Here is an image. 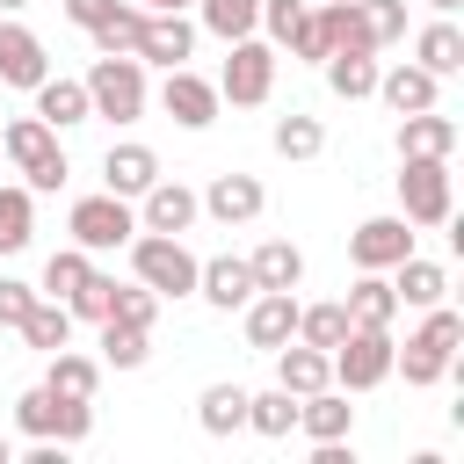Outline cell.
<instances>
[{
    "label": "cell",
    "mask_w": 464,
    "mask_h": 464,
    "mask_svg": "<svg viewBox=\"0 0 464 464\" xmlns=\"http://www.w3.org/2000/svg\"><path fill=\"white\" fill-rule=\"evenodd\" d=\"M457 341H464V319L450 304H428L420 334H406V348H392V370H406V384H442L457 362Z\"/></svg>",
    "instance_id": "6da1fadb"
},
{
    "label": "cell",
    "mask_w": 464,
    "mask_h": 464,
    "mask_svg": "<svg viewBox=\"0 0 464 464\" xmlns=\"http://www.w3.org/2000/svg\"><path fill=\"white\" fill-rule=\"evenodd\" d=\"M196 254L181 246V232H130V276L160 297H196Z\"/></svg>",
    "instance_id": "7a4b0ae2"
},
{
    "label": "cell",
    "mask_w": 464,
    "mask_h": 464,
    "mask_svg": "<svg viewBox=\"0 0 464 464\" xmlns=\"http://www.w3.org/2000/svg\"><path fill=\"white\" fill-rule=\"evenodd\" d=\"M268 94H276V44L268 36H232L225 44V72H218V102L261 109Z\"/></svg>",
    "instance_id": "3957f363"
},
{
    "label": "cell",
    "mask_w": 464,
    "mask_h": 464,
    "mask_svg": "<svg viewBox=\"0 0 464 464\" xmlns=\"http://www.w3.org/2000/svg\"><path fill=\"white\" fill-rule=\"evenodd\" d=\"M14 428L36 442V435H51V442H87V428H94V399H58L51 384H29L22 399H14Z\"/></svg>",
    "instance_id": "277c9868"
},
{
    "label": "cell",
    "mask_w": 464,
    "mask_h": 464,
    "mask_svg": "<svg viewBox=\"0 0 464 464\" xmlns=\"http://www.w3.org/2000/svg\"><path fill=\"white\" fill-rule=\"evenodd\" d=\"M80 87H87V109L109 116V123H138L145 116V65L138 58H94Z\"/></svg>",
    "instance_id": "5b68a950"
},
{
    "label": "cell",
    "mask_w": 464,
    "mask_h": 464,
    "mask_svg": "<svg viewBox=\"0 0 464 464\" xmlns=\"http://www.w3.org/2000/svg\"><path fill=\"white\" fill-rule=\"evenodd\" d=\"M65 232H72V246H87V254H116V246H130V232H138V210H130V196H80L72 210H65Z\"/></svg>",
    "instance_id": "8992f818"
},
{
    "label": "cell",
    "mask_w": 464,
    "mask_h": 464,
    "mask_svg": "<svg viewBox=\"0 0 464 464\" xmlns=\"http://www.w3.org/2000/svg\"><path fill=\"white\" fill-rule=\"evenodd\" d=\"M392 348H399L392 326H348V341L326 355V362H334V384H341V392H377V384L392 377Z\"/></svg>",
    "instance_id": "52a82bcc"
},
{
    "label": "cell",
    "mask_w": 464,
    "mask_h": 464,
    "mask_svg": "<svg viewBox=\"0 0 464 464\" xmlns=\"http://www.w3.org/2000/svg\"><path fill=\"white\" fill-rule=\"evenodd\" d=\"M450 160H399V218L406 225H450Z\"/></svg>",
    "instance_id": "ba28073f"
},
{
    "label": "cell",
    "mask_w": 464,
    "mask_h": 464,
    "mask_svg": "<svg viewBox=\"0 0 464 464\" xmlns=\"http://www.w3.org/2000/svg\"><path fill=\"white\" fill-rule=\"evenodd\" d=\"M160 109L181 123V130H210L218 123V80H203V72H188V65H167V87H160Z\"/></svg>",
    "instance_id": "9c48e42d"
},
{
    "label": "cell",
    "mask_w": 464,
    "mask_h": 464,
    "mask_svg": "<svg viewBox=\"0 0 464 464\" xmlns=\"http://www.w3.org/2000/svg\"><path fill=\"white\" fill-rule=\"evenodd\" d=\"M406 254H413V232H406V218H362V225L348 232V261H355V268H377V276H392Z\"/></svg>",
    "instance_id": "30bf717a"
},
{
    "label": "cell",
    "mask_w": 464,
    "mask_h": 464,
    "mask_svg": "<svg viewBox=\"0 0 464 464\" xmlns=\"http://www.w3.org/2000/svg\"><path fill=\"white\" fill-rule=\"evenodd\" d=\"M239 312H246V348H261V355H276L297 334V297L290 290H254Z\"/></svg>",
    "instance_id": "8fae6325"
},
{
    "label": "cell",
    "mask_w": 464,
    "mask_h": 464,
    "mask_svg": "<svg viewBox=\"0 0 464 464\" xmlns=\"http://www.w3.org/2000/svg\"><path fill=\"white\" fill-rule=\"evenodd\" d=\"M196 188L188 181H152L145 196H138V232H188L196 225Z\"/></svg>",
    "instance_id": "7c38bea8"
},
{
    "label": "cell",
    "mask_w": 464,
    "mask_h": 464,
    "mask_svg": "<svg viewBox=\"0 0 464 464\" xmlns=\"http://www.w3.org/2000/svg\"><path fill=\"white\" fill-rule=\"evenodd\" d=\"M254 290H261V283H254L246 254H218V261H203V268H196V297H203V304H218V312H239Z\"/></svg>",
    "instance_id": "4fadbf2b"
},
{
    "label": "cell",
    "mask_w": 464,
    "mask_h": 464,
    "mask_svg": "<svg viewBox=\"0 0 464 464\" xmlns=\"http://www.w3.org/2000/svg\"><path fill=\"white\" fill-rule=\"evenodd\" d=\"M196 51V22L188 14H145V36H138V65H188Z\"/></svg>",
    "instance_id": "5bb4252c"
},
{
    "label": "cell",
    "mask_w": 464,
    "mask_h": 464,
    "mask_svg": "<svg viewBox=\"0 0 464 464\" xmlns=\"http://www.w3.org/2000/svg\"><path fill=\"white\" fill-rule=\"evenodd\" d=\"M450 152H457V116H442V109L399 116V160H450Z\"/></svg>",
    "instance_id": "9a60e30c"
},
{
    "label": "cell",
    "mask_w": 464,
    "mask_h": 464,
    "mask_svg": "<svg viewBox=\"0 0 464 464\" xmlns=\"http://www.w3.org/2000/svg\"><path fill=\"white\" fill-rule=\"evenodd\" d=\"M196 203H203L218 225H254V218H261V203H268V188H261L254 174H218Z\"/></svg>",
    "instance_id": "2e32d148"
},
{
    "label": "cell",
    "mask_w": 464,
    "mask_h": 464,
    "mask_svg": "<svg viewBox=\"0 0 464 464\" xmlns=\"http://www.w3.org/2000/svg\"><path fill=\"white\" fill-rule=\"evenodd\" d=\"M44 72H51V58H44L36 29H22L14 14H0V80L7 87H36Z\"/></svg>",
    "instance_id": "e0dca14e"
},
{
    "label": "cell",
    "mask_w": 464,
    "mask_h": 464,
    "mask_svg": "<svg viewBox=\"0 0 464 464\" xmlns=\"http://www.w3.org/2000/svg\"><path fill=\"white\" fill-rule=\"evenodd\" d=\"M160 181V152L152 145H109L102 152V188L109 196H145Z\"/></svg>",
    "instance_id": "ac0fdd59"
},
{
    "label": "cell",
    "mask_w": 464,
    "mask_h": 464,
    "mask_svg": "<svg viewBox=\"0 0 464 464\" xmlns=\"http://www.w3.org/2000/svg\"><path fill=\"white\" fill-rule=\"evenodd\" d=\"M276 384H283L290 399H304V392H326V384H334V362H326V348H312V341H283V348H276Z\"/></svg>",
    "instance_id": "d6986e66"
},
{
    "label": "cell",
    "mask_w": 464,
    "mask_h": 464,
    "mask_svg": "<svg viewBox=\"0 0 464 464\" xmlns=\"http://www.w3.org/2000/svg\"><path fill=\"white\" fill-rule=\"evenodd\" d=\"M297 428H304L312 442H348V428H355V406H348V392H341V384H326V392H304V399H297Z\"/></svg>",
    "instance_id": "ffe728a7"
},
{
    "label": "cell",
    "mask_w": 464,
    "mask_h": 464,
    "mask_svg": "<svg viewBox=\"0 0 464 464\" xmlns=\"http://www.w3.org/2000/svg\"><path fill=\"white\" fill-rule=\"evenodd\" d=\"M435 94H442V80H435L428 65H392V72H377V102H384L392 116L435 109Z\"/></svg>",
    "instance_id": "44dd1931"
},
{
    "label": "cell",
    "mask_w": 464,
    "mask_h": 464,
    "mask_svg": "<svg viewBox=\"0 0 464 464\" xmlns=\"http://www.w3.org/2000/svg\"><path fill=\"white\" fill-rule=\"evenodd\" d=\"M87 36H94V58H138V36H145V7H138V0H116V7H109V14L87 29Z\"/></svg>",
    "instance_id": "7402d4cb"
},
{
    "label": "cell",
    "mask_w": 464,
    "mask_h": 464,
    "mask_svg": "<svg viewBox=\"0 0 464 464\" xmlns=\"http://www.w3.org/2000/svg\"><path fill=\"white\" fill-rule=\"evenodd\" d=\"M413 65H428L435 80H450V72H464V29L450 22V14H435L420 36H413Z\"/></svg>",
    "instance_id": "603a6c76"
},
{
    "label": "cell",
    "mask_w": 464,
    "mask_h": 464,
    "mask_svg": "<svg viewBox=\"0 0 464 464\" xmlns=\"http://www.w3.org/2000/svg\"><path fill=\"white\" fill-rule=\"evenodd\" d=\"M29 94H36V116H44L51 130H72V123H87V116H94V109H87V87H80V80H58V72H44V80H36Z\"/></svg>",
    "instance_id": "cb8c5ba5"
},
{
    "label": "cell",
    "mask_w": 464,
    "mask_h": 464,
    "mask_svg": "<svg viewBox=\"0 0 464 464\" xmlns=\"http://www.w3.org/2000/svg\"><path fill=\"white\" fill-rule=\"evenodd\" d=\"M392 276H399V283H392V290H399V304H413V312H428V304H442V297H450V268H442V261L406 254Z\"/></svg>",
    "instance_id": "d4e9b609"
},
{
    "label": "cell",
    "mask_w": 464,
    "mask_h": 464,
    "mask_svg": "<svg viewBox=\"0 0 464 464\" xmlns=\"http://www.w3.org/2000/svg\"><path fill=\"white\" fill-rule=\"evenodd\" d=\"M72 326H80V319L65 312V297H36V304L22 312V326H14V334H22L36 355H51V348H65V341H72Z\"/></svg>",
    "instance_id": "484cf974"
},
{
    "label": "cell",
    "mask_w": 464,
    "mask_h": 464,
    "mask_svg": "<svg viewBox=\"0 0 464 464\" xmlns=\"http://www.w3.org/2000/svg\"><path fill=\"white\" fill-rule=\"evenodd\" d=\"M246 268H254L261 290H297V283H304V254H297L290 239H261V246L246 254Z\"/></svg>",
    "instance_id": "4316f807"
},
{
    "label": "cell",
    "mask_w": 464,
    "mask_h": 464,
    "mask_svg": "<svg viewBox=\"0 0 464 464\" xmlns=\"http://www.w3.org/2000/svg\"><path fill=\"white\" fill-rule=\"evenodd\" d=\"M341 304H348V319H355V326H392V319H399V290H392L377 268H362V276H355V290H348Z\"/></svg>",
    "instance_id": "83f0119b"
},
{
    "label": "cell",
    "mask_w": 464,
    "mask_h": 464,
    "mask_svg": "<svg viewBox=\"0 0 464 464\" xmlns=\"http://www.w3.org/2000/svg\"><path fill=\"white\" fill-rule=\"evenodd\" d=\"M44 384H51L58 399H94V384H102V362H94V355H80V348L65 341V348H51V370H44Z\"/></svg>",
    "instance_id": "f1b7e54d"
},
{
    "label": "cell",
    "mask_w": 464,
    "mask_h": 464,
    "mask_svg": "<svg viewBox=\"0 0 464 464\" xmlns=\"http://www.w3.org/2000/svg\"><path fill=\"white\" fill-rule=\"evenodd\" d=\"M319 29H326V58H334V51H377L355 0H319Z\"/></svg>",
    "instance_id": "f546056e"
},
{
    "label": "cell",
    "mask_w": 464,
    "mask_h": 464,
    "mask_svg": "<svg viewBox=\"0 0 464 464\" xmlns=\"http://www.w3.org/2000/svg\"><path fill=\"white\" fill-rule=\"evenodd\" d=\"M326 87L341 102H370L377 94V51H334L326 58Z\"/></svg>",
    "instance_id": "4dcf8cb0"
},
{
    "label": "cell",
    "mask_w": 464,
    "mask_h": 464,
    "mask_svg": "<svg viewBox=\"0 0 464 464\" xmlns=\"http://www.w3.org/2000/svg\"><path fill=\"white\" fill-rule=\"evenodd\" d=\"M0 152H7V160H14L22 174H29L36 160H51V152H58V130H51L44 116H14V123L0 130Z\"/></svg>",
    "instance_id": "1f68e13d"
},
{
    "label": "cell",
    "mask_w": 464,
    "mask_h": 464,
    "mask_svg": "<svg viewBox=\"0 0 464 464\" xmlns=\"http://www.w3.org/2000/svg\"><path fill=\"white\" fill-rule=\"evenodd\" d=\"M348 326H355V319H348L341 297H334V304H297V334H290V341H312V348L334 355V348L348 341Z\"/></svg>",
    "instance_id": "d6a6232c"
},
{
    "label": "cell",
    "mask_w": 464,
    "mask_h": 464,
    "mask_svg": "<svg viewBox=\"0 0 464 464\" xmlns=\"http://www.w3.org/2000/svg\"><path fill=\"white\" fill-rule=\"evenodd\" d=\"M196 22L218 44H232V36H254L261 29V0H196Z\"/></svg>",
    "instance_id": "836d02e7"
},
{
    "label": "cell",
    "mask_w": 464,
    "mask_h": 464,
    "mask_svg": "<svg viewBox=\"0 0 464 464\" xmlns=\"http://www.w3.org/2000/svg\"><path fill=\"white\" fill-rule=\"evenodd\" d=\"M152 355V326H130V319H102V362L109 370H138Z\"/></svg>",
    "instance_id": "e575fe53"
},
{
    "label": "cell",
    "mask_w": 464,
    "mask_h": 464,
    "mask_svg": "<svg viewBox=\"0 0 464 464\" xmlns=\"http://www.w3.org/2000/svg\"><path fill=\"white\" fill-rule=\"evenodd\" d=\"M196 420H203V435H239L246 428V392L239 384H210L196 399Z\"/></svg>",
    "instance_id": "d590c367"
},
{
    "label": "cell",
    "mask_w": 464,
    "mask_h": 464,
    "mask_svg": "<svg viewBox=\"0 0 464 464\" xmlns=\"http://www.w3.org/2000/svg\"><path fill=\"white\" fill-rule=\"evenodd\" d=\"M246 428L254 435H268V442H283L290 428H297V399L276 384V392H246Z\"/></svg>",
    "instance_id": "8d00e7d4"
},
{
    "label": "cell",
    "mask_w": 464,
    "mask_h": 464,
    "mask_svg": "<svg viewBox=\"0 0 464 464\" xmlns=\"http://www.w3.org/2000/svg\"><path fill=\"white\" fill-rule=\"evenodd\" d=\"M276 152H283V160H319V152H326V123L304 116V109L276 116Z\"/></svg>",
    "instance_id": "74e56055"
},
{
    "label": "cell",
    "mask_w": 464,
    "mask_h": 464,
    "mask_svg": "<svg viewBox=\"0 0 464 464\" xmlns=\"http://www.w3.org/2000/svg\"><path fill=\"white\" fill-rule=\"evenodd\" d=\"M36 232V196L29 188H0V254H22Z\"/></svg>",
    "instance_id": "f35d334b"
},
{
    "label": "cell",
    "mask_w": 464,
    "mask_h": 464,
    "mask_svg": "<svg viewBox=\"0 0 464 464\" xmlns=\"http://www.w3.org/2000/svg\"><path fill=\"white\" fill-rule=\"evenodd\" d=\"M87 276H94L87 246H58V254L44 261V283H36V290H44V297H72V290H80Z\"/></svg>",
    "instance_id": "ab89813d"
},
{
    "label": "cell",
    "mask_w": 464,
    "mask_h": 464,
    "mask_svg": "<svg viewBox=\"0 0 464 464\" xmlns=\"http://www.w3.org/2000/svg\"><path fill=\"white\" fill-rule=\"evenodd\" d=\"M109 304H116V276H87V283L65 297V312H72V319H87V326H102V319H109Z\"/></svg>",
    "instance_id": "60d3db41"
},
{
    "label": "cell",
    "mask_w": 464,
    "mask_h": 464,
    "mask_svg": "<svg viewBox=\"0 0 464 464\" xmlns=\"http://www.w3.org/2000/svg\"><path fill=\"white\" fill-rule=\"evenodd\" d=\"M160 290H145V283H116V304H109V319H130V326H152L160 319Z\"/></svg>",
    "instance_id": "b9f144b4"
},
{
    "label": "cell",
    "mask_w": 464,
    "mask_h": 464,
    "mask_svg": "<svg viewBox=\"0 0 464 464\" xmlns=\"http://www.w3.org/2000/svg\"><path fill=\"white\" fill-rule=\"evenodd\" d=\"M355 7H362V22H370V44H377V51L406 36V0H355Z\"/></svg>",
    "instance_id": "7bdbcfd3"
},
{
    "label": "cell",
    "mask_w": 464,
    "mask_h": 464,
    "mask_svg": "<svg viewBox=\"0 0 464 464\" xmlns=\"http://www.w3.org/2000/svg\"><path fill=\"white\" fill-rule=\"evenodd\" d=\"M290 58H304V65H326V29H319V7H304V22L290 29V44H283Z\"/></svg>",
    "instance_id": "ee69618b"
},
{
    "label": "cell",
    "mask_w": 464,
    "mask_h": 464,
    "mask_svg": "<svg viewBox=\"0 0 464 464\" xmlns=\"http://www.w3.org/2000/svg\"><path fill=\"white\" fill-rule=\"evenodd\" d=\"M297 22H304V0H261V29H268V44H290Z\"/></svg>",
    "instance_id": "f6af8a7d"
},
{
    "label": "cell",
    "mask_w": 464,
    "mask_h": 464,
    "mask_svg": "<svg viewBox=\"0 0 464 464\" xmlns=\"http://www.w3.org/2000/svg\"><path fill=\"white\" fill-rule=\"evenodd\" d=\"M36 297H44L36 283H14V276H0V326H22V312H29Z\"/></svg>",
    "instance_id": "bcb514c9"
},
{
    "label": "cell",
    "mask_w": 464,
    "mask_h": 464,
    "mask_svg": "<svg viewBox=\"0 0 464 464\" xmlns=\"http://www.w3.org/2000/svg\"><path fill=\"white\" fill-rule=\"evenodd\" d=\"M116 0H65V22H80V29H94L102 14H109Z\"/></svg>",
    "instance_id": "7dc6e473"
},
{
    "label": "cell",
    "mask_w": 464,
    "mask_h": 464,
    "mask_svg": "<svg viewBox=\"0 0 464 464\" xmlns=\"http://www.w3.org/2000/svg\"><path fill=\"white\" fill-rule=\"evenodd\" d=\"M145 14H181V7H196V0H138Z\"/></svg>",
    "instance_id": "c3c4849f"
},
{
    "label": "cell",
    "mask_w": 464,
    "mask_h": 464,
    "mask_svg": "<svg viewBox=\"0 0 464 464\" xmlns=\"http://www.w3.org/2000/svg\"><path fill=\"white\" fill-rule=\"evenodd\" d=\"M428 7H435V14H457V7H464V0H428Z\"/></svg>",
    "instance_id": "681fc988"
},
{
    "label": "cell",
    "mask_w": 464,
    "mask_h": 464,
    "mask_svg": "<svg viewBox=\"0 0 464 464\" xmlns=\"http://www.w3.org/2000/svg\"><path fill=\"white\" fill-rule=\"evenodd\" d=\"M0 464H14V442H7V435H0Z\"/></svg>",
    "instance_id": "f907efd6"
},
{
    "label": "cell",
    "mask_w": 464,
    "mask_h": 464,
    "mask_svg": "<svg viewBox=\"0 0 464 464\" xmlns=\"http://www.w3.org/2000/svg\"><path fill=\"white\" fill-rule=\"evenodd\" d=\"M22 7H29V0H0V14H22Z\"/></svg>",
    "instance_id": "816d5d0a"
}]
</instances>
